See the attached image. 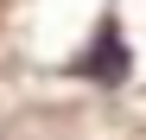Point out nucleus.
<instances>
[{"label":"nucleus","mask_w":146,"mask_h":140,"mask_svg":"<svg viewBox=\"0 0 146 140\" xmlns=\"http://www.w3.org/2000/svg\"><path fill=\"white\" fill-rule=\"evenodd\" d=\"M121 70H127V51H121V38H114V32H102V45L83 57V77H102V83H114Z\"/></svg>","instance_id":"nucleus-1"}]
</instances>
